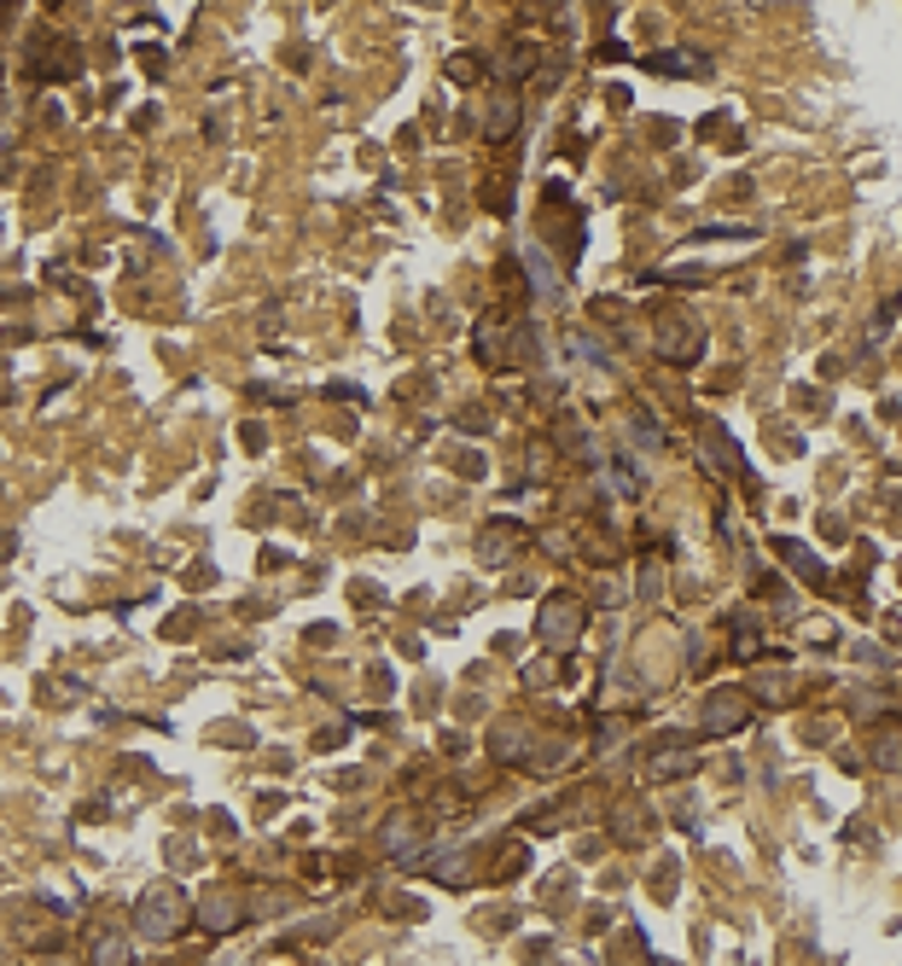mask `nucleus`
<instances>
[{
    "mask_svg": "<svg viewBox=\"0 0 902 966\" xmlns=\"http://www.w3.org/2000/svg\"><path fill=\"white\" fill-rule=\"evenodd\" d=\"M536 634H541V647L571 652L582 641V605L565 600V594H548V605H541V618H536Z\"/></svg>",
    "mask_w": 902,
    "mask_h": 966,
    "instance_id": "7ed1b4c3",
    "label": "nucleus"
},
{
    "mask_svg": "<svg viewBox=\"0 0 902 966\" xmlns=\"http://www.w3.org/2000/svg\"><path fill=\"white\" fill-rule=\"evenodd\" d=\"M781 553H786V559H792V565H797V571H804L810 582H821V576H827V565H821V559H810V553H804V548H797V542H781Z\"/></svg>",
    "mask_w": 902,
    "mask_h": 966,
    "instance_id": "f8f14e48",
    "label": "nucleus"
},
{
    "mask_svg": "<svg viewBox=\"0 0 902 966\" xmlns=\"http://www.w3.org/2000/svg\"><path fill=\"white\" fill-rule=\"evenodd\" d=\"M449 76H460V82H467V88H472V82H478V76H483V65H478L472 53H460V59H449Z\"/></svg>",
    "mask_w": 902,
    "mask_h": 966,
    "instance_id": "2eb2a0df",
    "label": "nucleus"
},
{
    "mask_svg": "<svg viewBox=\"0 0 902 966\" xmlns=\"http://www.w3.org/2000/svg\"><path fill=\"white\" fill-rule=\"evenodd\" d=\"M489 751H496L501 762H524V757L536 751V733H530L524 722H501L496 733H489Z\"/></svg>",
    "mask_w": 902,
    "mask_h": 966,
    "instance_id": "39448f33",
    "label": "nucleus"
},
{
    "mask_svg": "<svg viewBox=\"0 0 902 966\" xmlns=\"http://www.w3.org/2000/svg\"><path fill=\"white\" fill-rule=\"evenodd\" d=\"M420 845V832H414V821H391V827H384V850H391V856H408V850H414Z\"/></svg>",
    "mask_w": 902,
    "mask_h": 966,
    "instance_id": "9b49d317",
    "label": "nucleus"
},
{
    "mask_svg": "<svg viewBox=\"0 0 902 966\" xmlns=\"http://www.w3.org/2000/svg\"><path fill=\"white\" fill-rule=\"evenodd\" d=\"M867 751H873V769H885V775H902V722H891V728H880L867 740Z\"/></svg>",
    "mask_w": 902,
    "mask_h": 966,
    "instance_id": "0eeeda50",
    "label": "nucleus"
},
{
    "mask_svg": "<svg viewBox=\"0 0 902 966\" xmlns=\"http://www.w3.org/2000/svg\"><path fill=\"white\" fill-rule=\"evenodd\" d=\"M745 717H752V704H745L739 693H710L705 699V733L710 740H722V733H734V728H745Z\"/></svg>",
    "mask_w": 902,
    "mask_h": 966,
    "instance_id": "20e7f679",
    "label": "nucleus"
},
{
    "mask_svg": "<svg viewBox=\"0 0 902 966\" xmlns=\"http://www.w3.org/2000/svg\"><path fill=\"white\" fill-rule=\"evenodd\" d=\"M135 926H140V937H151V944H169V937L187 926V891H180L175 879L146 885L140 903H135Z\"/></svg>",
    "mask_w": 902,
    "mask_h": 966,
    "instance_id": "f257e3e1",
    "label": "nucleus"
},
{
    "mask_svg": "<svg viewBox=\"0 0 902 966\" xmlns=\"http://www.w3.org/2000/svg\"><path fill=\"white\" fill-rule=\"evenodd\" d=\"M629 437H635V443H647V448H658V443H664V431H658L647 414H635V420H629Z\"/></svg>",
    "mask_w": 902,
    "mask_h": 966,
    "instance_id": "4468645a",
    "label": "nucleus"
},
{
    "mask_svg": "<svg viewBox=\"0 0 902 966\" xmlns=\"http://www.w3.org/2000/svg\"><path fill=\"white\" fill-rule=\"evenodd\" d=\"M198 920L210 926V931H234L239 926V897L234 891H210V897L198 903Z\"/></svg>",
    "mask_w": 902,
    "mask_h": 966,
    "instance_id": "423d86ee",
    "label": "nucleus"
},
{
    "mask_svg": "<svg viewBox=\"0 0 902 966\" xmlns=\"http://www.w3.org/2000/svg\"><path fill=\"white\" fill-rule=\"evenodd\" d=\"M512 129H519V93L496 99V111H489V135H496V140H507Z\"/></svg>",
    "mask_w": 902,
    "mask_h": 966,
    "instance_id": "1a4fd4ad",
    "label": "nucleus"
},
{
    "mask_svg": "<svg viewBox=\"0 0 902 966\" xmlns=\"http://www.w3.org/2000/svg\"><path fill=\"white\" fill-rule=\"evenodd\" d=\"M647 70H705V59L699 53H653Z\"/></svg>",
    "mask_w": 902,
    "mask_h": 966,
    "instance_id": "ddd939ff",
    "label": "nucleus"
},
{
    "mask_svg": "<svg viewBox=\"0 0 902 966\" xmlns=\"http://www.w3.org/2000/svg\"><path fill=\"white\" fill-rule=\"evenodd\" d=\"M658 582H664V571H658V565H647V571H640V600H653V594H658Z\"/></svg>",
    "mask_w": 902,
    "mask_h": 966,
    "instance_id": "dca6fc26",
    "label": "nucleus"
},
{
    "mask_svg": "<svg viewBox=\"0 0 902 966\" xmlns=\"http://www.w3.org/2000/svg\"><path fill=\"white\" fill-rule=\"evenodd\" d=\"M653 780H669V775H687L693 769V751H653Z\"/></svg>",
    "mask_w": 902,
    "mask_h": 966,
    "instance_id": "9d476101",
    "label": "nucleus"
},
{
    "mask_svg": "<svg viewBox=\"0 0 902 966\" xmlns=\"http://www.w3.org/2000/svg\"><path fill=\"white\" fill-rule=\"evenodd\" d=\"M653 349H658V362H699L705 355V321H693V315H658V333H653Z\"/></svg>",
    "mask_w": 902,
    "mask_h": 966,
    "instance_id": "f03ea898",
    "label": "nucleus"
},
{
    "mask_svg": "<svg viewBox=\"0 0 902 966\" xmlns=\"http://www.w3.org/2000/svg\"><path fill=\"white\" fill-rule=\"evenodd\" d=\"M41 966H82V960H65V955H53V960H41Z\"/></svg>",
    "mask_w": 902,
    "mask_h": 966,
    "instance_id": "f3484780",
    "label": "nucleus"
},
{
    "mask_svg": "<svg viewBox=\"0 0 902 966\" xmlns=\"http://www.w3.org/2000/svg\"><path fill=\"white\" fill-rule=\"evenodd\" d=\"M88 966H135V944H128L122 931H99V937H94Z\"/></svg>",
    "mask_w": 902,
    "mask_h": 966,
    "instance_id": "6e6552de",
    "label": "nucleus"
}]
</instances>
